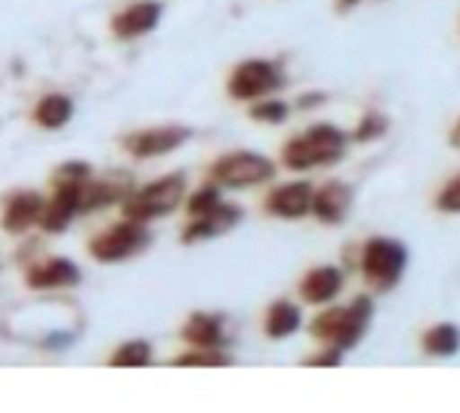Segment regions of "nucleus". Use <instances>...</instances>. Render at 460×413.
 Here are the masks:
<instances>
[{
  "mask_svg": "<svg viewBox=\"0 0 460 413\" xmlns=\"http://www.w3.org/2000/svg\"><path fill=\"white\" fill-rule=\"evenodd\" d=\"M371 316H374L371 298L360 295V298H355L350 306L323 310L321 316L314 319L311 332H314V337H319V340L329 343L337 350H350L363 340Z\"/></svg>",
  "mask_w": 460,
  "mask_h": 413,
  "instance_id": "f257e3e1",
  "label": "nucleus"
},
{
  "mask_svg": "<svg viewBox=\"0 0 460 413\" xmlns=\"http://www.w3.org/2000/svg\"><path fill=\"white\" fill-rule=\"evenodd\" d=\"M345 142L348 138L337 127L319 124V127L308 130L305 135L289 139L284 145L282 158L287 169H292V172L316 169V166H326V164H337L345 153Z\"/></svg>",
  "mask_w": 460,
  "mask_h": 413,
  "instance_id": "f03ea898",
  "label": "nucleus"
},
{
  "mask_svg": "<svg viewBox=\"0 0 460 413\" xmlns=\"http://www.w3.org/2000/svg\"><path fill=\"white\" fill-rule=\"evenodd\" d=\"M408 264V250L400 240L390 238H374L363 250V276L376 290H390L400 282Z\"/></svg>",
  "mask_w": 460,
  "mask_h": 413,
  "instance_id": "7ed1b4c3",
  "label": "nucleus"
},
{
  "mask_svg": "<svg viewBox=\"0 0 460 413\" xmlns=\"http://www.w3.org/2000/svg\"><path fill=\"white\" fill-rule=\"evenodd\" d=\"M181 198H184V176L169 174V176L155 179L153 184L142 187L132 198H127L124 213H127V219H137L145 224L147 219L172 213L181 203Z\"/></svg>",
  "mask_w": 460,
  "mask_h": 413,
  "instance_id": "20e7f679",
  "label": "nucleus"
},
{
  "mask_svg": "<svg viewBox=\"0 0 460 413\" xmlns=\"http://www.w3.org/2000/svg\"><path fill=\"white\" fill-rule=\"evenodd\" d=\"M211 176L221 187H252L274 176V164L266 156L240 150L218 158L211 169Z\"/></svg>",
  "mask_w": 460,
  "mask_h": 413,
  "instance_id": "39448f33",
  "label": "nucleus"
},
{
  "mask_svg": "<svg viewBox=\"0 0 460 413\" xmlns=\"http://www.w3.org/2000/svg\"><path fill=\"white\" fill-rule=\"evenodd\" d=\"M147 240H150V235L142 227V221L127 219L124 224H116L113 229H108L101 238H95V240L90 242V253H93V258L106 261V264L124 261V258L140 253L142 247L147 245Z\"/></svg>",
  "mask_w": 460,
  "mask_h": 413,
  "instance_id": "423d86ee",
  "label": "nucleus"
},
{
  "mask_svg": "<svg viewBox=\"0 0 460 413\" xmlns=\"http://www.w3.org/2000/svg\"><path fill=\"white\" fill-rule=\"evenodd\" d=\"M279 71L269 61H245L229 76V95L234 101H255L279 87Z\"/></svg>",
  "mask_w": 460,
  "mask_h": 413,
  "instance_id": "0eeeda50",
  "label": "nucleus"
},
{
  "mask_svg": "<svg viewBox=\"0 0 460 413\" xmlns=\"http://www.w3.org/2000/svg\"><path fill=\"white\" fill-rule=\"evenodd\" d=\"M187 139H190L187 127H153V130L129 135L124 139V148L137 158H153V156H166L177 150Z\"/></svg>",
  "mask_w": 460,
  "mask_h": 413,
  "instance_id": "6e6552de",
  "label": "nucleus"
},
{
  "mask_svg": "<svg viewBox=\"0 0 460 413\" xmlns=\"http://www.w3.org/2000/svg\"><path fill=\"white\" fill-rule=\"evenodd\" d=\"M243 219V208L232 206V203H218L211 211L200 213L187 229H184V242L206 240V238H218L229 229H234Z\"/></svg>",
  "mask_w": 460,
  "mask_h": 413,
  "instance_id": "1a4fd4ad",
  "label": "nucleus"
},
{
  "mask_svg": "<svg viewBox=\"0 0 460 413\" xmlns=\"http://www.w3.org/2000/svg\"><path fill=\"white\" fill-rule=\"evenodd\" d=\"M311 206H314V187L308 182L282 184L266 201L269 213L282 216V219H300L311 211Z\"/></svg>",
  "mask_w": 460,
  "mask_h": 413,
  "instance_id": "9d476101",
  "label": "nucleus"
},
{
  "mask_svg": "<svg viewBox=\"0 0 460 413\" xmlns=\"http://www.w3.org/2000/svg\"><path fill=\"white\" fill-rule=\"evenodd\" d=\"M161 13H164V8L158 3H150V0L147 3H135V5H129L127 11H121L113 19V24H111L113 35L121 37V40L147 35V32H153L158 27Z\"/></svg>",
  "mask_w": 460,
  "mask_h": 413,
  "instance_id": "9b49d317",
  "label": "nucleus"
},
{
  "mask_svg": "<svg viewBox=\"0 0 460 413\" xmlns=\"http://www.w3.org/2000/svg\"><path fill=\"white\" fill-rule=\"evenodd\" d=\"M353 206V190L342 182H329L319 193H314L311 211L319 216L323 224H340Z\"/></svg>",
  "mask_w": 460,
  "mask_h": 413,
  "instance_id": "f8f14e48",
  "label": "nucleus"
},
{
  "mask_svg": "<svg viewBox=\"0 0 460 413\" xmlns=\"http://www.w3.org/2000/svg\"><path fill=\"white\" fill-rule=\"evenodd\" d=\"M82 184V182H79ZM79 184H58L53 201L42 208L40 224L48 232H61L66 229V224L71 221V216L79 211Z\"/></svg>",
  "mask_w": 460,
  "mask_h": 413,
  "instance_id": "ddd939ff",
  "label": "nucleus"
},
{
  "mask_svg": "<svg viewBox=\"0 0 460 413\" xmlns=\"http://www.w3.org/2000/svg\"><path fill=\"white\" fill-rule=\"evenodd\" d=\"M42 198L37 195V193H22V195H16L8 208H5V216H3V227L8 229V232H27L35 221H40V216H42Z\"/></svg>",
  "mask_w": 460,
  "mask_h": 413,
  "instance_id": "4468645a",
  "label": "nucleus"
},
{
  "mask_svg": "<svg viewBox=\"0 0 460 413\" xmlns=\"http://www.w3.org/2000/svg\"><path fill=\"white\" fill-rule=\"evenodd\" d=\"M27 282L35 290L66 287V284H76L79 282V272H76V266L71 261H66V258H53V261L37 264L35 269H30Z\"/></svg>",
  "mask_w": 460,
  "mask_h": 413,
  "instance_id": "2eb2a0df",
  "label": "nucleus"
},
{
  "mask_svg": "<svg viewBox=\"0 0 460 413\" xmlns=\"http://www.w3.org/2000/svg\"><path fill=\"white\" fill-rule=\"evenodd\" d=\"M342 290V274L334 266H321L314 269L311 274L303 279L300 284V295L308 303H329L332 298H337V292Z\"/></svg>",
  "mask_w": 460,
  "mask_h": 413,
  "instance_id": "dca6fc26",
  "label": "nucleus"
},
{
  "mask_svg": "<svg viewBox=\"0 0 460 413\" xmlns=\"http://www.w3.org/2000/svg\"><path fill=\"white\" fill-rule=\"evenodd\" d=\"M184 340L195 347H218L224 343V332H221V321L208 313H195L190 316V321L181 329Z\"/></svg>",
  "mask_w": 460,
  "mask_h": 413,
  "instance_id": "f3484780",
  "label": "nucleus"
},
{
  "mask_svg": "<svg viewBox=\"0 0 460 413\" xmlns=\"http://www.w3.org/2000/svg\"><path fill=\"white\" fill-rule=\"evenodd\" d=\"M300 327V310L297 306L287 303V301H279L269 309V316H266V332L269 337L274 340H284L289 335H295Z\"/></svg>",
  "mask_w": 460,
  "mask_h": 413,
  "instance_id": "a211bd4d",
  "label": "nucleus"
},
{
  "mask_svg": "<svg viewBox=\"0 0 460 413\" xmlns=\"http://www.w3.org/2000/svg\"><path fill=\"white\" fill-rule=\"evenodd\" d=\"M74 113V105L66 95H45L35 108V119L45 130H58L64 127Z\"/></svg>",
  "mask_w": 460,
  "mask_h": 413,
  "instance_id": "6ab92c4d",
  "label": "nucleus"
},
{
  "mask_svg": "<svg viewBox=\"0 0 460 413\" xmlns=\"http://www.w3.org/2000/svg\"><path fill=\"white\" fill-rule=\"evenodd\" d=\"M460 347V329L456 324H437L424 335V350L429 355H456Z\"/></svg>",
  "mask_w": 460,
  "mask_h": 413,
  "instance_id": "aec40b11",
  "label": "nucleus"
},
{
  "mask_svg": "<svg viewBox=\"0 0 460 413\" xmlns=\"http://www.w3.org/2000/svg\"><path fill=\"white\" fill-rule=\"evenodd\" d=\"M150 345L145 340H132V343H124L111 358V366H124V369H137V366H147L150 364Z\"/></svg>",
  "mask_w": 460,
  "mask_h": 413,
  "instance_id": "412c9836",
  "label": "nucleus"
},
{
  "mask_svg": "<svg viewBox=\"0 0 460 413\" xmlns=\"http://www.w3.org/2000/svg\"><path fill=\"white\" fill-rule=\"evenodd\" d=\"M229 358L218 347H200L187 355H179L174 366H226Z\"/></svg>",
  "mask_w": 460,
  "mask_h": 413,
  "instance_id": "4be33fe9",
  "label": "nucleus"
},
{
  "mask_svg": "<svg viewBox=\"0 0 460 413\" xmlns=\"http://www.w3.org/2000/svg\"><path fill=\"white\" fill-rule=\"evenodd\" d=\"M385 132H387V119H385L382 113H368V116L360 121V127L355 130V139H358V142H368V139L382 138Z\"/></svg>",
  "mask_w": 460,
  "mask_h": 413,
  "instance_id": "5701e85b",
  "label": "nucleus"
},
{
  "mask_svg": "<svg viewBox=\"0 0 460 413\" xmlns=\"http://www.w3.org/2000/svg\"><path fill=\"white\" fill-rule=\"evenodd\" d=\"M221 203V195H218V190L216 187H203V190H198L192 198H190V203H187V211L192 213V216H200V213H206V211H211Z\"/></svg>",
  "mask_w": 460,
  "mask_h": 413,
  "instance_id": "b1692460",
  "label": "nucleus"
},
{
  "mask_svg": "<svg viewBox=\"0 0 460 413\" xmlns=\"http://www.w3.org/2000/svg\"><path fill=\"white\" fill-rule=\"evenodd\" d=\"M252 119L255 121H269V124H279L287 119V103L282 101H263L252 108Z\"/></svg>",
  "mask_w": 460,
  "mask_h": 413,
  "instance_id": "393cba45",
  "label": "nucleus"
},
{
  "mask_svg": "<svg viewBox=\"0 0 460 413\" xmlns=\"http://www.w3.org/2000/svg\"><path fill=\"white\" fill-rule=\"evenodd\" d=\"M437 208L445 211V213H460V174L456 179L447 182V187L439 193L437 198Z\"/></svg>",
  "mask_w": 460,
  "mask_h": 413,
  "instance_id": "a878e982",
  "label": "nucleus"
},
{
  "mask_svg": "<svg viewBox=\"0 0 460 413\" xmlns=\"http://www.w3.org/2000/svg\"><path fill=\"white\" fill-rule=\"evenodd\" d=\"M342 364V350L332 347V350H323L316 358H308V366H340Z\"/></svg>",
  "mask_w": 460,
  "mask_h": 413,
  "instance_id": "bb28decb",
  "label": "nucleus"
},
{
  "mask_svg": "<svg viewBox=\"0 0 460 413\" xmlns=\"http://www.w3.org/2000/svg\"><path fill=\"white\" fill-rule=\"evenodd\" d=\"M340 3H342V5H345V8H348V5H355V3H358V0H340Z\"/></svg>",
  "mask_w": 460,
  "mask_h": 413,
  "instance_id": "cd10ccee",
  "label": "nucleus"
}]
</instances>
